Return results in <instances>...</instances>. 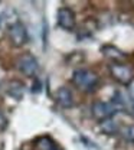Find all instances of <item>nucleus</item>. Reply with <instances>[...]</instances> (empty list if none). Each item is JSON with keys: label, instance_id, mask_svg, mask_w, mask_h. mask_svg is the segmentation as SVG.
Listing matches in <instances>:
<instances>
[{"label": "nucleus", "instance_id": "obj_11", "mask_svg": "<svg viewBox=\"0 0 134 150\" xmlns=\"http://www.w3.org/2000/svg\"><path fill=\"white\" fill-rule=\"evenodd\" d=\"M110 104L114 107L115 111H123L127 108V103H126V98L123 97V94L120 91H115L113 95V100L110 101Z\"/></svg>", "mask_w": 134, "mask_h": 150}, {"label": "nucleus", "instance_id": "obj_15", "mask_svg": "<svg viewBox=\"0 0 134 150\" xmlns=\"http://www.w3.org/2000/svg\"><path fill=\"white\" fill-rule=\"evenodd\" d=\"M127 93H128V97H130V100L134 103V78L130 81V84L127 85Z\"/></svg>", "mask_w": 134, "mask_h": 150}, {"label": "nucleus", "instance_id": "obj_17", "mask_svg": "<svg viewBox=\"0 0 134 150\" xmlns=\"http://www.w3.org/2000/svg\"><path fill=\"white\" fill-rule=\"evenodd\" d=\"M51 150H61V149H59V147H58V146H55V147H54V149H51Z\"/></svg>", "mask_w": 134, "mask_h": 150}, {"label": "nucleus", "instance_id": "obj_2", "mask_svg": "<svg viewBox=\"0 0 134 150\" xmlns=\"http://www.w3.org/2000/svg\"><path fill=\"white\" fill-rule=\"evenodd\" d=\"M16 67H18V71L20 74H23L28 78H33L36 76L39 71V64L36 56H33L29 52H25L18 58V62H16Z\"/></svg>", "mask_w": 134, "mask_h": 150}, {"label": "nucleus", "instance_id": "obj_3", "mask_svg": "<svg viewBox=\"0 0 134 150\" xmlns=\"http://www.w3.org/2000/svg\"><path fill=\"white\" fill-rule=\"evenodd\" d=\"M7 36H9L10 43L15 48H22L23 45H26V42L29 39L28 30H26L25 25L22 22H19V20H16V22H13V23L9 25V28H7Z\"/></svg>", "mask_w": 134, "mask_h": 150}, {"label": "nucleus", "instance_id": "obj_13", "mask_svg": "<svg viewBox=\"0 0 134 150\" xmlns=\"http://www.w3.org/2000/svg\"><path fill=\"white\" fill-rule=\"evenodd\" d=\"M55 146H56V144H55L49 137H42L38 143H36L38 150H51V149H54Z\"/></svg>", "mask_w": 134, "mask_h": 150}, {"label": "nucleus", "instance_id": "obj_14", "mask_svg": "<svg viewBox=\"0 0 134 150\" xmlns=\"http://www.w3.org/2000/svg\"><path fill=\"white\" fill-rule=\"evenodd\" d=\"M7 126H9V121H7V117L4 115V112L0 110V133H3V131L7 129Z\"/></svg>", "mask_w": 134, "mask_h": 150}, {"label": "nucleus", "instance_id": "obj_8", "mask_svg": "<svg viewBox=\"0 0 134 150\" xmlns=\"http://www.w3.org/2000/svg\"><path fill=\"white\" fill-rule=\"evenodd\" d=\"M6 94L16 101H20L25 95V84L20 79H10L6 84Z\"/></svg>", "mask_w": 134, "mask_h": 150}, {"label": "nucleus", "instance_id": "obj_6", "mask_svg": "<svg viewBox=\"0 0 134 150\" xmlns=\"http://www.w3.org/2000/svg\"><path fill=\"white\" fill-rule=\"evenodd\" d=\"M115 112L117 111L114 110V107L110 103H105V101H95L91 105V114L99 123L107 120V118H113Z\"/></svg>", "mask_w": 134, "mask_h": 150}, {"label": "nucleus", "instance_id": "obj_10", "mask_svg": "<svg viewBox=\"0 0 134 150\" xmlns=\"http://www.w3.org/2000/svg\"><path fill=\"white\" fill-rule=\"evenodd\" d=\"M99 129H101V131L104 134H110V136L115 134V133H120V127H118V124H117V121L114 118H107V120L101 121L99 123Z\"/></svg>", "mask_w": 134, "mask_h": 150}, {"label": "nucleus", "instance_id": "obj_12", "mask_svg": "<svg viewBox=\"0 0 134 150\" xmlns=\"http://www.w3.org/2000/svg\"><path fill=\"white\" fill-rule=\"evenodd\" d=\"M120 134L123 136V139L126 142H130V143H134V126H124L120 129Z\"/></svg>", "mask_w": 134, "mask_h": 150}, {"label": "nucleus", "instance_id": "obj_7", "mask_svg": "<svg viewBox=\"0 0 134 150\" xmlns=\"http://www.w3.org/2000/svg\"><path fill=\"white\" fill-rule=\"evenodd\" d=\"M101 52H102V55L105 58L111 59L114 64H123L126 61V58H127V55L121 49H118L117 46H114V45H104V46H101Z\"/></svg>", "mask_w": 134, "mask_h": 150}, {"label": "nucleus", "instance_id": "obj_9", "mask_svg": "<svg viewBox=\"0 0 134 150\" xmlns=\"http://www.w3.org/2000/svg\"><path fill=\"white\" fill-rule=\"evenodd\" d=\"M55 98L62 108H71L74 105V94L68 87H59Z\"/></svg>", "mask_w": 134, "mask_h": 150}, {"label": "nucleus", "instance_id": "obj_16", "mask_svg": "<svg viewBox=\"0 0 134 150\" xmlns=\"http://www.w3.org/2000/svg\"><path fill=\"white\" fill-rule=\"evenodd\" d=\"M127 111H128V114L134 118V103H131V105L128 107V110H127Z\"/></svg>", "mask_w": 134, "mask_h": 150}, {"label": "nucleus", "instance_id": "obj_4", "mask_svg": "<svg viewBox=\"0 0 134 150\" xmlns=\"http://www.w3.org/2000/svg\"><path fill=\"white\" fill-rule=\"evenodd\" d=\"M110 74L118 84H123V85H128L130 81L134 78L133 69L126 64H111Z\"/></svg>", "mask_w": 134, "mask_h": 150}, {"label": "nucleus", "instance_id": "obj_5", "mask_svg": "<svg viewBox=\"0 0 134 150\" xmlns=\"http://www.w3.org/2000/svg\"><path fill=\"white\" fill-rule=\"evenodd\" d=\"M56 20L59 28H62L63 30H68V32H72L77 26L75 13L69 7H59L56 13Z\"/></svg>", "mask_w": 134, "mask_h": 150}, {"label": "nucleus", "instance_id": "obj_1", "mask_svg": "<svg viewBox=\"0 0 134 150\" xmlns=\"http://www.w3.org/2000/svg\"><path fill=\"white\" fill-rule=\"evenodd\" d=\"M72 82L79 91L84 93H94L98 85H99V76L87 68H79L77 71H74L72 75Z\"/></svg>", "mask_w": 134, "mask_h": 150}]
</instances>
